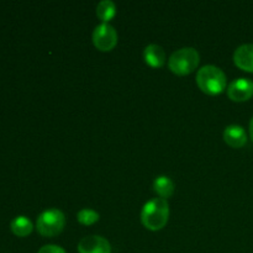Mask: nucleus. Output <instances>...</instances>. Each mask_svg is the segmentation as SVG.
Listing matches in <instances>:
<instances>
[{
  "instance_id": "2",
  "label": "nucleus",
  "mask_w": 253,
  "mask_h": 253,
  "mask_svg": "<svg viewBox=\"0 0 253 253\" xmlns=\"http://www.w3.org/2000/svg\"><path fill=\"white\" fill-rule=\"evenodd\" d=\"M197 84L204 93L216 95L226 88V74L219 67L208 64L198 71Z\"/></svg>"
},
{
  "instance_id": "16",
  "label": "nucleus",
  "mask_w": 253,
  "mask_h": 253,
  "mask_svg": "<svg viewBox=\"0 0 253 253\" xmlns=\"http://www.w3.org/2000/svg\"><path fill=\"white\" fill-rule=\"evenodd\" d=\"M250 136H251L252 141H253V118L250 121Z\"/></svg>"
},
{
  "instance_id": "3",
  "label": "nucleus",
  "mask_w": 253,
  "mask_h": 253,
  "mask_svg": "<svg viewBox=\"0 0 253 253\" xmlns=\"http://www.w3.org/2000/svg\"><path fill=\"white\" fill-rule=\"evenodd\" d=\"M200 62L199 52L193 47H183L173 52L168 61V67L177 76H187L197 69Z\"/></svg>"
},
{
  "instance_id": "15",
  "label": "nucleus",
  "mask_w": 253,
  "mask_h": 253,
  "mask_svg": "<svg viewBox=\"0 0 253 253\" xmlns=\"http://www.w3.org/2000/svg\"><path fill=\"white\" fill-rule=\"evenodd\" d=\"M37 253H66V251L56 245H46V246L41 247Z\"/></svg>"
},
{
  "instance_id": "13",
  "label": "nucleus",
  "mask_w": 253,
  "mask_h": 253,
  "mask_svg": "<svg viewBox=\"0 0 253 253\" xmlns=\"http://www.w3.org/2000/svg\"><path fill=\"white\" fill-rule=\"evenodd\" d=\"M116 14V6L111 0H103L96 6V15L104 22H108Z\"/></svg>"
},
{
  "instance_id": "11",
  "label": "nucleus",
  "mask_w": 253,
  "mask_h": 253,
  "mask_svg": "<svg viewBox=\"0 0 253 253\" xmlns=\"http://www.w3.org/2000/svg\"><path fill=\"white\" fill-rule=\"evenodd\" d=\"M10 229H11L12 234L16 235L19 237H26L34 230V225H32L31 220L26 216H16L11 222H10Z\"/></svg>"
},
{
  "instance_id": "6",
  "label": "nucleus",
  "mask_w": 253,
  "mask_h": 253,
  "mask_svg": "<svg viewBox=\"0 0 253 253\" xmlns=\"http://www.w3.org/2000/svg\"><path fill=\"white\" fill-rule=\"evenodd\" d=\"M227 95L234 101H246L253 96V82L249 78H239L227 88Z\"/></svg>"
},
{
  "instance_id": "14",
  "label": "nucleus",
  "mask_w": 253,
  "mask_h": 253,
  "mask_svg": "<svg viewBox=\"0 0 253 253\" xmlns=\"http://www.w3.org/2000/svg\"><path fill=\"white\" fill-rule=\"evenodd\" d=\"M99 217H100L99 212H96L95 210H91V209H83L77 214V219H78V221L81 222L82 225H86V226L95 224V222L99 220Z\"/></svg>"
},
{
  "instance_id": "5",
  "label": "nucleus",
  "mask_w": 253,
  "mask_h": 253,
  "mask_svg": "<svg viewBox=\"0 0 253 253\" xmlns=\"http://www.w3.org/2000/svg\"><path fill=\"white\" fill-rule=\"evenodd\" d=\"M94 46L104 52L111 51L118 43V32L108 22L98 25L93 32Z\"/></svg>"
},
{
  "instance_id": "8",
  "label": "nucleus",
  "mask_w": 253,
  "mask_h": 253,
  "mask_svg": "<svg viewBox=\"0 0 253 253\" xmlns=\"http://www.w3.org/2000/svg\"><path fill=\"white\" fill-rule=\"evenodd\" d=\"M234 62L242 71L253 73V43H245L237 47L234 53Z\"/></svg>"
},
{
  "instance_id": "12",
  "label": "nucleus",
  "mask_w": 253,
  "mask_h": 253,
  "mask_svg": "<svg viewBox=\"0 0 253 253\" xmlns=\"http://www.w3.org/2000/svg\"><path fill=\"white\" fill-rule=\"evenodd\" d=\"M153 190L162 199H167V198L172 197L174 193V183L166 175H160L153 182Z\"/></svg>"
},
{
  "instance_id": "1",
  "label": "nucleus",
  "mask_w": 253,
  "mask_h": 253,
  "mask_svg": "<svg viewBox=\"0 0 253 253\" xmlns=\"http://www.w3.org/2000/svg\"><path fill=\"white\" fill-rule=\"evenodd\" d=\"M169 219V205L162 198H155L146 203L141 211V221L151 231L162 230Z\"/></svg>"
},
{
  "instance_id": "4",
  "label": "nucleus",
  "mask_w": 253,
  "mask_h": 253,
  "mask_svg": "<svg viewBox=\"0 0 253 253\" xmlns=\"http://www.w3.org/2000/svg\"><path fill=\"white\" fill-rule=\"evenodd\" d=\"M66 225L64 214L58 209H48L39 215L36 229L44 237H54L61 234Z\"/></svg>"
},
{
  "instance_id": "10",
  "label": "nucleus",
  "mask_w": 253,
  "mask_h": 253,
  "mask_svg": "<svg viewBox=\"0 0 253 253\" xmlns=\"http://www.w3.org/2000/svg\"><path fill=\"white\" fill-rule=\"evenodd\" d=\"M143 58H145L146 63L150 64L151 67L160 68L166 62V52L160 44H148L143 51Z\"/></svg>"
},
{
  "instance_id": "9",
  "label": "nucleus",
  "mask_w": 253,
  "mask_h": 253,
  "mask_svg": "<svg viewBox=\"0 0 253 253\" xmlns=\"http://www.w3.org/2000/svg\"><path fill=\"white\" fill-rule=\"evenodd\" d=\"M224 140L230 147L241 148L246 145V131L240 125H230L224 130Z\"/></svg>"
},
{
  "instance_id": "7",
  "label": "nucleus",
  "mask_w": 253,
  "mask_h": 253,
  "mask_svg": "<svg viewBox=\"0 0 253 253\" xmlns=\"http://www.w3.org/2000/svg\"><path fill=\"white\" fill-rule=\"evenodd\" d=\"M79 253H111L110 242L101 236H86L79 241Z\"/></svg>"
}]
</instances>
